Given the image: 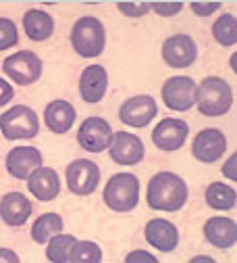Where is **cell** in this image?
Segmentation results:
<instances>
[{"instance_id":"8992f818","label":"cell","mask_w":237,"mask_h":263,"mask_svg":"<svg viewBox=\"0 0 237 263\" xmlns=\"http://www.w3.org/2000/svg\"><path fill=\"white\" fill-rule=\"evenodd\" d=\"M3 71L19 86H29L42 76V59L31 50H19L5 59Z\"/></svg>"},{"instance_id":"3957f363","label":"cell","mask_w":237,"mask_h":263,"mask_svg":"<svg viewBox=\"0 0 237 263\" xmlns=\"http://www.w3.org/2000/svg\"><path fill=\"white\" fill-rule=\"evenodd\" d=\"M71 46L83 59H94L98 54H102L106 46V31L102 21L96 17L77 19L71 29Z\"/></svg>"},{"instance_id":"83f0119b","label":"cell","mask_w":237,"mask_h":263,"mask_svg":"<svg viewBox=\"0 0 237 263\" xmlns=\"http://www.w3.org/2000/svg\"><path fill=\"white\" fill-rule=\"evenodd\" d=\"M19 34H17V25L11 19L0 17V50H7L17 46Z\"/></svg>"},{"instance_id":"4316f807","label":"cell","mask_w":237,"mask_h":263,"mask_svg":"<svg viewBox=\"0 0 237 263\" xmlns=\"http://www.w3.org/2000/svg\"><path fill=\"white\" fill-rule=\"evenodd\" d=\"M69 261H73V263H81V261L83 263H98V261H102V251H100V247L92 240H81V242H75Z\"/></svg>"},{"instance_id":"8fae6325","label":"cell","mask_w":237,"mask_h":263,"mask_svg":"<svg viewBox=\"0 0 237 263\" xmlns=\"http://www.w3.org/2000/svg\"><path fill=\"white\" fill-rule=\"evenodd\" d=\"M162 59L168 67H175V69L189 67L198 59V44L187 34L171 36L162 44Z\"/></svg>"},{"instance_id":"e0dca14e","label":"cell","mask_w":237,"mask_h":263,"mask_svg":"<svg viewBox=\"0 0 237 263\" xmlns=\"http://www.w3.org/2000/svg\"><path fill=\"white\" fill-rule=\"evenodd\" d=\"M146 240L162 253H171L179 245V232L175 223L156 217V219H150L146 226Z\"/></svg>"},{"instance_id":"6da1fadb","label":"cell","mask_w":237,"mask_h":263,"mask_svg":"<svg viewBox=\"0 0 237 263\" xmlns=\"http://www.w3.org/2000/svg\"><path fill=\"white\" fill-rule=\"evenodd\" d=\"M146 201L154 211H179L187 203V184L173 172H158L148 182Z\"/></svg>"},{"instance_id":"2e32d148","label":"cell","mask_w":237,"mask_h":263,"mask_svg":"<svg viewBox=\"0 0 237 263\" xmlns=\"http://www.w3.org/2000/svg\"><path fill=\"white\" fill-rule=\"evenodd\" d=\"M106 86H109V73L102 65H90V67L83 69L79 80V92L85 103L94 105L102 101L106 94Z\"/></svg>"},{"instance_id":"30bf717a","label":"cell","mask_w":237,"mask_h":263,"mask_svg":"<svg viewBox=\"0 0 237 263\" xmlns=\"http://www.w3.org/2000/svg\"><path fill=\"white\" fill-rule=\"evenodd\" d=\"M113 140V129L102 117H88L77 132V142L90 153H102Z\"/></svg>"},{"instance_id":"cb8c5ba5","label":"cell","mask_w":237,"mask_h":263,"mask_svg":"<svg viewBox=\"0 0 237 263\" xmlns=\"http://www.w3.org/2000/svg\"><path fill=\"white\" fill-rule=\"evenodd\" d=\"M62 232V217L56 213H44L33 221L31 228V238L38 245H46L54 234Z\"/></svg>"},{"instance_id":"5bb4252c","label":"cell","mask_w":237,"mask_h":263,"mask_svg":"<svg viewBox=\"0 0 237 263\" xmlns=\"http://www.w3.org/2000/svg\"><path fill=\"white\" fill-rule=\"evenodd\" d=\"M187 132H189V125L183 119H175V117L162 119L152 132V140L160 151L171 153V151L183 148Z\"/></svg>"},{"instance_id":"7c38bea8","label":"cell","mask_w":237,"mask_h":263,"mask_svg":"<svg viewBox=\"0 0 237 263\" xmlns=\"http://www.w3.org/2000/svg\"><path fill=\"white\" fill-rule=\"evenodd\" d=\"M109 153L117 165H138L144 159V142L129 132H117L109 144Z\"/></svg>"},{"instance_id":"f1b7e54d","label":"cell","mask_w":237,"mask_h":263,"mask_svg":"<svg viewBox=\"0 0 237 263\" xmlns=\"http://www.w3.org/2000/svg\"><path fill=\"white\" fill-rule=\"evenodd\" d=\"M117 7L127 17H142V15H146L152 9L150 3H119Z\"/></svg>"},{"instance_id":"ac0fdd59","label":"cell","mask_w":237,"mask_h":263,"mask_svg":"<svg viewBox=\"0 0 237 263\" xmlns=\"http://www.w3.org/2000/svg\"><path fill=\"white\" fill-rule=\"evenodd\" d=\"M27 188L42 203L54 201L58 196V192H60L58 174L54 170H50V167H38L36 172L27 178Z\"/></svg>"},{"instance_id":"ba28073f","label":"cell","mask_w":237,"mask_h":263,"mask_svg":"<svg viewBox=\"0 0 237 263\" xmlns=\"http://www.w3.org/2000/svg\"><path fill=\"white\" fill-rule=\"evenodd\" d=\"M100 167L90 159H75L67 165V186L77 196H88L98 188Z\"/></svg>"},{"instance_id":"d6986e66","label":"cell","mask_w":237,"mask_h":263,"mask_svg":"<svg viewBox=\"0 0 237 263\" xmlns=\"http://www.w3.org/2000/svg\"><path fill=\"white\" fill-rule=\"evenodd\" d=\"M204 238L217 249H231L237 245V223L229 217H210L204 223Z\"/></svg>"},{"instance_id":"5b68a950","label":"cell","mask_w":237,"mask_h":263,"mask_svg":"<svg viewBox=\"0 0 237 263\" xmlns=\"http://www.w3.org/2000/svg\"><path fill=\"white\" fill-rule=\"evenodd\" d=\"M0 132L7 140H17V138H33L40 132L38 115L31 107L17 105L9 109L7 113L0 115Z\"/></svg>"},{"instance_id":"e575fe53","label":"cell","mask_w":237,"mask_h":263,"mask_svg":"<svg viewBox=\"0 0 237 263\" xmlns=\"http://www.w3.org/2000/svg\"><path fill=\"white\" fill-rule=\"evenodd\" d=\"M0 263H19V255L11 249H0Z\"/></svg>"},{"instance_id":"484cf974","label":"cell","mask_w":237,"mask_h":263,"mask_svg":"<svg viewBox=\"0 0 237 263\" xmlns=\"http://www.w3.org/2000/svg\"><path fill=\"white\" fill-rule=\"evenodd\" d=\"M212 36L221 46H235L237 44V19L235 15L227 13L217 19L212 25Z\"/></svg>"},{"instance_id":"4fadbf2b","label":"cell","mask_w":237,"mask_h":263,"mask_svg":"<svg viewBox=\"0 0 237 263\" xmlns=\"http://www.w3.org/2000/svg\"><path fill=\"white\" fill-rule=\"evenodd\" d=\"M227 151V138L221 129L217 127H206L193 138L191 153L198 161L202 163H217L223 153Z\"/></svg>"},{"instance_id":"d4e9b609","label":"cell","mask_w":237,"mask_h":263,"mask_svg":"<svg viewBox=\"0 0 237 263\" xmlns=\"http://www.w3.org/2000/svg\"><path fill=\"white\" fill-rule=\"evenodd\" d=\"M75 236H71V234H54L52 238H50V242H48V249H46V257H48V261H52V263H67L69 261V257H71V251H73V247H75Z\"/></svg>"},{"instance_id":"44dd1931","label":"cell","mask_w":237,"mask_h":263,"mask_svg":"<svg viewBox=\"0 0 237 263\" xmlns=\"http://www.w3.org/2000/svg\"><path fill=\"white\" fill-rule=\"evenodd\" d=\"M75 117H77L75 107L67 101H52L44 111L46 125L54 134H67V132L73 127Z\"/></svg>"},{"instance_id":"7a4b0ae2","label":"cell","mask_w":237,"mask_h":263,"mask_svg":"<svg viewBox=\"0 0 237 263\" xmlns=\"http://www.w3.org/2000/svg\"><path fill=\"white\" fill-rule=\"evenodd\" d=\"M196 105L202 115L221 117L227 115L233 105V90L223 78H206L196 88Z\"/></svg>"},{"instance_id":"1f68e13d","label":"cell","mask_w":237,"mask_h":263,"mask_svg":"<svg viewBox=\"0 0 237 263\" xmlns=\"http://www.w3.org/2000/svg\"><path fill=\"white\" fill-rule=\"evenodd\" d=\"M125 261H127V263H156L158 259H156L154 255L146 253V251H133V253H129V255L125 257Z\"/></svg>"},{"instance_id":"52a82bcc","label":"cell","mask_w":237,"mask_h":263,"mask_svg":"<svg viewBox=\"0 0 237 263\" xmlns=\"http://www.w3.org/2000/svg\"><path fill=\"white\" fill-rule=\"evenodd\" d=\"M196 88L198 84L187 76L168 78L162 86V101L171 111H187L196 105Z\"/></svg>"},{"instance_id":"d6a6232c","label":"cell","mask_w":237,"mask_h":263,"mask_svg":"<svg viewBox=\"0 0 237 263\" xmlns=\"http://www.w3.org/2000/svg\"><path fill=\"white\" fill-rule=\"evenodd\" d=\"M13 96H15L13 86L9 82H5V80H0V107H5L7 103H11Z\"/></svg>"},{"instance_id":"d590c367","label":"cell","mask_w":237,"mask_h":263,"mask_svg":"<svg viewBox=\"0 0 237 263\" xmlns=\"http://www.w3.org/2000/svg\"><path fill=\"white\" fill-rule=\"evenodd\" d=\"M191 261H208V263H212V257H193Z\"/></svg>"},{"instance_id":"603a6c76","label":"cell","mask_w":237,"mask_h":263,"mask_svg":"<svg viewBox=\"0 0 237 263\" xmlns=\"http://www.w3.org/2000/svg\"><path fill=\"white\" fill-rule=\"evenodd\" d=\"M204 199H206L208 207H212L217 211H229L237 203V194L231 186H227L223 182H212L204 192Z\"/></svg>"},{"instance_id":"836d02e7","label":"cell","mask_w":237,"mask_h":263,"mask_svg":"<svg viewBox=\"0 0 237 263\" xmlns=\"http://www.w3.org/2000/svg\"><path fill=\"white\" fill-rule=\"evenodd\" d=\"M235 163H237V155L233 153V157H229V161L225 163V167H223V174H225L229 180H233V182H235V178H237V174H235Z\"/></svg>"},{"instance_id":"f546056e","label":"cell","mask_w":237,"mask_h":263,"mask_svg":"<svg viewBox=\"0 0 237 263\" xmlns=\"http://www.w3.org/2000/svg\"><path fill=\"white\" fill-rule=\"evenodd\" d=\"M150 7L162 17H173L183 9V3H152Z\"/></svg>"},{"instance_id":"277c9868","label":"cell","mask_w":237,"mask_h":263,"mask_svg":"<svg viewBox=\"0 0 237 263\" xmlns=\"http://www.w3.org/2000/svg\"><path fill=\"white\" fill-rule=\"evenodd\" d=\"M102 199L109 209L127 213L138 207L140 201V180L133 174H117L104 186Z\"/></svg>"},{"instance_id":"9c48e42d","label":"cell","mask_w":237,"mask_h":263,"mask_svg":"<svg viewBox=\"0 0 237 263\" xmlns=\"http://www.w3.org/2000/svg\"><path fill=\"white\" fill-rule=\"evenodd\" d=\"M156 115H158V107L150 94L127 98L119 109V119L131 127H146Z\"/></svg>"},{"instance_id":"4dcf8cb0","label":"cell","mask_w":237,"mask_h":263,"mask_svg":"<svg viewBox=\"0 0 237 263\" xmlns=\"http://www.w3.org/2000/svg\"><path fill=\"white\" fill-rule=\"evenodd\" d=\"M189 7H191V11H193L196 15L208 17V15H212L217 9H221V3H191Z\"/></svg>"},{"instance_id":"9a60e30c","label":"cell","mask_w":237,"mask_h":263,"mask_svg":"<svg viewBox=\"0 0 237 263\" xmlns=\"http://www.w3.org/2000/svg\"><path fill=\"white\" fill-rule=\"evenodd\" d=\"M42 167V153L33 146H17L7 155V172L17 180H27Z\"/></svg>"},{"instance_id":"7402d4cb","label":"cell","mask_w":237,"mask_h":263,"mask_svg":"<svg viewBox=\"0 0 237 263\" xmlns=\"http://www.w3.org/2000/svg\"><path fill=\"white\" fill-rule=\"evenodd\" d=\"M23 29L29 40L33 42H44L52 36L54 31V19L44 13V11H38V9H31L23 15Z\"/></svg>"},{"instance_id":"ffe728a7","label":"cell","mask_w":237,"mask_h":263,"mask_svg":"<svg viewBox=\"0 0 237 263\" xmlns=\"http://www.w3.org/2000/svg\"><path fill=\"white\" fill-rule=\"evenodd\" d=\"M31 215V203L21 192H9L0 201V217L9 226H23Z\"/></svg>"}]
</instances>
